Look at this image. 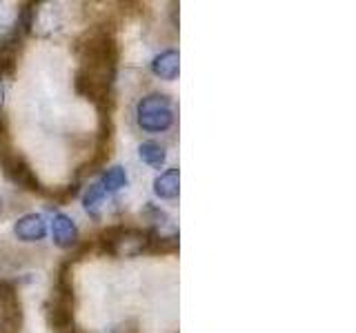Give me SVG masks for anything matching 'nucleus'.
Listing matches in <instances>:
<instances>
[{"mask_svg": "<svg viewBox=\"0 0 356 333\" xmlns=\"http://www.w3.org/2000/svg\"><path fill=\"white\" fill-rule=\"evenodd\" d=\"M176 122L174 103L167 94L152 92L136 103V125L145 133H167Z\"/></svg>", "mask_w": 356, "mask_h": 333, "instance_id": "1", "label": "nucleus"}, {"mask_svg": "<svg viewBox=\"0 0 356 333\" xmlns=\"http://www.w3.org/2000/svg\"><path fill=\"white\" fill-rule=\"evenodd\" d=\"M149 242V233L138 231V229H120L116 236L109 238V251L122 255V258H134L138 255Z\"/></svg>", "mask_w": 356, "mask_h": 333, "instance_id": "2", "label": "nucleus"}, {"mask_svg": "<svg viewBox=\"0 0 356 333\" xmlns=\"http://www.w3.org/2000/svg\"><path fill=\"white\" fill-rule=\"evenodd\" d=\"M14 236L20 242H40L47 236V220L40 214H25L14 222Z\"/></svg>", "mask_w": 356, "mask_h": 333, "instance_id": "3", "label": "nucleus"}, {"mask_svg": "<svg viewBox=\"0 0 356 333\" xmlns=\"http://www.w3.org/2000/svg\"><path fill=\"white\" fill-rule=\"evenodd\" d=\"M51 240L56 247L60 249H72L78 244V227L72 216L67 214H56L51 220Z\"/></svg>", "mask_w": 356, "mask_h": 333, "instance_id": "4", "label": "nucleus"}, {"mask_svg": "<svg viewBox=\"0 0 356 333\" xmlns=\"http://www.w3.org/2000/svg\"><path fill=\"white\" fill-rule=\"evenodd\" d=\"M152 74L167 83L176 80L178 74H181V53L176 49H165L161 53H156L152 60Z\"/></svg>", "mask_w": 356, "mask_h": 333, "instance_id": "5", "label": "nucleus"}, {"mask_svg": "<svg viewBox=\"0 0 356 333\" xmlns=\"http://www.w3.org/2000/svg\"><path fill=\"white\" fill-rule=\"evenodd\" d=\"M154 194L161 200H174L181 194V171L178 166H170L163 173L156 176L154 180Z\"/></svg>", "mask_w": 356, "mask_h": 333, "instance_id": "6", "label": "nucleus"}, {"mask_svg": "<svg viewBox=\"0 0 356 333\" xmlns=\"http://www.w3.org/2000/svg\"><path fill=\"white\" fill-rule=\"evenodd\" d=\"M138 158L145 164L154 166V169H161V166L165 164V160H167V151H165V147L161 142L147 140V142H143L138 147Z\"/></svg>", "mask_w": 356, "mask_h": 333, "instance_id": "7", "label": "nucleus"}, {"mask_svg": "<svg viewBox=\"0 0 356 333\" xmlns=\"http://www.w3.org/2000/svg\"><path fill=\"white\" fill-rule=\"evenodd\" d=\"M105 200H107V191H105L103 187H100V182L89 185L87 191H85V198H83V205L87 209V214L98 218L100 216V209H103V205H105Z\"/></svg>", "mask_w": 356, "mask_h": 333, "instance_id": "8", "label": "nucleus"}, {"mask_svg": "<svg viewBox=\"0 0 356 333\" xmlns=\"http://www.w3.org/2000/svg\"><path fill=\"white\" fill-rule=\"evenodd\" d=\"M100 187H103L107 194L120 191L122 187H127V171L122 169L120 164L111 166V169H107L103 173V178H100Z\"/></svg>", "mask_w": 356, "mask_h": 333, "instance_id": "9", "label": "nucleus"}, {"mask_svg": "<svg viewBox=\"0 0 356 333\" xmlns=\"http://www.w3.org/2000/svg\"><path fill=\"white\" fill-rule=\"evenodd\" d=\"M5 105V83H3V76H0V109Z\"/></svg>", "mask_w": 356, "mask_h": 333, "instance_id": "10", "label": "nucleus"}, {"mask_svg": "<svg viewBox=\"0 0 356 333\" xmlns=\"http://www.w3.org/2000/svg\"><path fill=\"white\" fill-rule=\"evenodd\" d=\"M3 205H5V203H3V196H0V214H3Z\"/></svg>", "mask_w": 356, "mask_h": 333, "instance_id": "11", "label": "nucleus"}]
</instances>
